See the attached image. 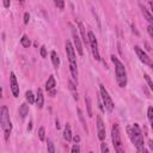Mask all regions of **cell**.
I'll use <instances>...</instances> for the list:
<instances>
[{
    "instance_id": "cell-1",
    "label": "cell",
    "mask_w": 153,
    "mask_h": 153,
    "mask_svg": "<svg viewBox=\"0 0 153 153\" xmlns=\"http://www.w3.org/2000/svg\"><path fill=\"white\" fill-rule=\"evenodd\" d=\"M127 133L128 136L130 139V141L134 143V146L136 147L137 152L140 153H147V149L145 148V143H143V136L141 133V129L139 127L137 123H134L133 126H128L127 127Z\"/></svg>"
},
{
    "instance_id": "cell-2",
    "label": "cell",
    "mask_w": 153,
    "mask_h": 153,
    "mask_svg": "<svg viewBox=\"0 0 153 153\" xmlns=\"http://www.w3.org/2000/svg\"><path fill=\"white\" fill-rule=\"evenodd\" d=\"M66 54L69 61V71H71V75L73 78V80L76 82L78 81V67H76V57H75V48L73 47L71 41H66Z\"/></svg>"
},
{
    "instance_id": "cell-3",
    "label": "cell",
    "mask_w": 153,
    "mask_h": 153,
    "mask_svg": "<svg viewBox=\"0 0 153 153\" xmlns=\"http://www.w3.org/2000/svg\"><path fill=\"white\" fill-rule=\"evenodd\" d=\"M111 61L115 65V74H116V81L120 87H126L127 85V72L123 63L116 57L115 55H111Z\"/></svg>"
},
{
    "instance_id": "cell-4",
    "label": "cell",
    "mask_w": 153,
    "mask_h": 153,
    "mask_svg": "<svg viewBox=\"0 0 153 153\" xmlns=\"http://www.w3.org/2000/svg\"><path fill=\"white\" fill-rule=\"evenodd\" d=\"M0 123H1V129L5 133V140H8L10 137V133L12 130V123L10 121V114H8V109L7 106H2L1 108V115H0Z\"/></svg>"
},
{
    "instance_id": "cell-5",
    "label": "cell",
    "mask_w": 153,
    "mask_h": 153,
    "mask_svg": "<svg viewBox=\"0 0 153 153\" xmlns=\"http://www.w3.org/2000/svg\"><path fill=\"white\" fill-rule=\"evenodd\" d=\"M111 140H112L115 151L118 153H122L123 147H122V140H121V131H120L118 124H116V123H114V126L111 128Z\"/></svg>"
},
{
    "instance_id": "cell-6",
    "label": "cell",
    "mask_w": 153,
    "mask_h": 153,
    "mask_svg": "<svg viewBox=\"0 0 153 153\" xmlns=\"http://www.w3.org/2000/svg\"><path fill=\"white\" fill-rule=\"evenodd\" d=\"M99 92H100V97H102V100H103V105H105L106 111L112 112V110H114V102H112L109 92L106 91L105 86L102 85V84L99 85Z\"/></svg>"
},
{
    "instance_id": "cell-7",
    "label": "cell",
    "mask_w": 153,
    "mask_h": 153,
    "mask_svg": "<svg viewBox=\"0 0 153 153\" xmlns=\"http://www.w3.org/2000/svg\"><path fill=\"white\" fill-rule=\"evenodd\" d=\"M87 36H88V43H90V47H91V50H92L93 57H94L97 61H99V60H100V55H99V50H98L97 38H96V36L93 35V32H92V31H88Z\"/></svg>"
},
{
    "instance_id": "cell-8",
    "label": "cell",
    "mask_w": 153,
    "mask_h": 153,
    "mask_svg": "<svg viewBox=\"0 0 153 153\" xmlns=\"http://www.w3.org/2000/svg\"><path fill=\"white\" fill-rule=\"evenodd\" d=\"M134 50H135V53H136L139 60H140L141 62H143V65H147L151 69H153V61H152V59L143 51V49H141L140 47L135 45V47H134Z\"/></svg>"
},
{
    "instance_id": "cell-9",
    "label": "cell",
    "mask_w": 153,
    "mask_h": 153,
    "mask_svg": "<svg viewBox=\"0 0 153 153\" xmlns=\"http://www.w3.org/2000/svg\"><path fill=\"white\" fill-rule=\"evenodd\" d=\"M71 27H72V36H73L74 47H75L78 54H79L80 56H82V55H84V48H82V44H81V39H80V37H79V35H78V32H76V29H74L73 26H71Z\"/></svg>"
},
{
    "instance_id": "cell-10",
    "label": "cell",
    "mask_w": 153,
    "mask_h": 153,
    "mask_svg": "<svg viewBox=\"0 0 153 153\" xmlns=\"http://www.w3.org/2000/svg\"><path fill=\"white\" fill-rule=\"evenodd\" d=\"M97 133H98V139L103 141L105 139V124L100 115L97 116Z\"/></svg>"
},
{
    "instance_id": "cell-11",
    "label": "cell",
    "mask_w": 153,
    "mask_h": 153,
    "mask_svg": "<svg viewBox=\"0 0 153 153\" xmlns=\"http://www.w3.org/2000/svg\"><path fill=\"white\" fill-rule=\"evenodd\" d=\"M10 86H11V91H12V94L13 97H18L19 96V86H18V82H17V78L14 75V73L12 72L11 75H10Z\"/></svg>"
},
{
    "instance_id": "cell-12",
    "label": "cell",
    "mask_w": 153,
    "mask_h": 153,
    "mask_svg": "<svg viewBox=\"0 0 153 153\" xmlns=\"http://www.w3.org/2000/svg\"><path fill=\"white\" fill-rule=\"evenodd\" d=\"M36 105L38 106V109L43 108V103H44V97H43V91L41 88L37 90V94H36Z\"/></svg>"
},
{
    "instance_id": "cell-13",
    "label": "cell",
    "mask_w": 153,
    "mask_h": 153,
    "mask_svg": "<svg viewBox=\"0 0 153 153\" xmlns=\"http://www.w3.org/2000/svg\"><path fill=\"white\" fill-rule=\"evenodd\" d=\"M29 114V106L26 103H23L20 106H19V110H18V115L22 120H24L26 117V115Z\"/></svg>"
},
{
    "instance_id": "cell-14",
    "label": "cell",
    "mask_w": 153,
    "mask_h": 153,
    "mask_svg": "<svg viewBox=\"0 0 153 153\" xmlns=\"http://www.w3.org/2000/svg\"><path fill=\"white\" fill-rule=\"evenodd\" d=\"M140 7H141L142 14H143V17L146 18V20L149 23V25H151V26H153V14H152V13H149V12H148V10H147L146 7H143L142 5H140Z\"/></svg>"
},
{
    "instance_id": "cell-15",
    "label": "cell",
    "mask_w": 153,
    "mask_h": 153,
    "mask_svg": "<svg viewBox=\"0 0 153 153\" xmlns=\"http://www.w3.org/2000/svg\"><path fill=\"white\" fill-rule=\"evenodd\" d=\"M78 27H79V31H80V33H81L82 42H84L85 44H90V43H88V36H86V32H85V26H84V24H82L81 22H79V23H78Z\"/></svg>"
},
{
    "instance_id": "cell-16",
    "label": "cell",
    "mask_w": 153,
    "mask_h": 153,
    "mask_svg": "<svg viewBox=\"0 0 153 153\" xmlns=\"http://www.w3.org/2000/svg\"><path fill=\"white\" fill-rule=\"evenodd\" d=\"M63 137H65V140H66L67 142H71L72 139H73V136H72V130H71V126H69L68 123L65 126V129H63Z\"/></svg>"
},
{
    "instance_id": "cell-17",
    "label": "cell",
    "mask_w": 153,
    "mask_h": 153,
    "mask_svg": "<svg viewBox=\"0 0 153 153\" xmlns=\"http://www.w3.org/2000/svg\"><path fill=\"white\" fill-rule=\"evenodd\" d=\"M55 86H56L55 78H54L53 75H50V76H49V79H48V80H47V82H45V90L49 92V91L54 90V88H55Z\"/></svg>"
},
{
    "instance_id": "cell-18",
    "label": "cell",
    "mask_w": 153,
    "mask_h": 153,
    "mask_svg": "<svg viewBox=\"0 0 153 153\" xmlns=\"http://www.w3.org/2000/svg\"><path fill=\"white\" fill-rule=\"evenodd\" d=\"M50 56H51V62H53L54 67H55V68H59V66H60V59H59L56 51H55V50H51Z\"/></svg>"
},
{
    "instance_id": "cell-19",
    "label": "cell",
    "mask_w": 153,
    "mask_h": 153,
    "mask_svg": "<svg viewBox=\"0 0 153 153\" xmlns=\"http://www.w3.org/2000/svg\"><path fill=\"white\" fill-rule=\"evenodd\" d=\"M25 98H26V100L29 102V104H33V103L36 102V97L33 96L32 91H30V90L25 92Z\"/></svg>"
},
{
    "instance_id": "cell-20",
    "label": "cell",
    "mask_w": 153,
    "mask_h": 153,
    "mask_svg": "<svg viewBox=\"0 0 153 153\" xmlns=\"http://www.w3.org/2000/svg\"><path fill=\"white\" fill-rule=\"evenodd\" d=\"M20 44L24 47V48H29L31 45V41L29 39V37L26 35H23L22 38H20Z\"/></svg>"
},
{
    "instance_id": "cell-21",
    "label": "cell",
    "mask_w": 153,
    "mask_h": 153,
    "mask_svg": "<svg viewBox=\"0 0 153 153\" xmlns=\"http://www.w3.org/2000/svg\"><path fill=\"white\" fill-rule=\"evenodd\" d=\"M147 117H148V121H149V124H151V128H152V131H153V106H148Z\"/></svg>"
},
{
    "instance_id": "cell-22",
    "label": "cell",
    "mask_w": 153,
    "mask_h": 153,
    "mask_svg": "<svg viewBox=\"0 0 153 153\" xmlns=\"http://www.w3.org/2000/svg\"><path fill=\"white\" fill-rule=\"evenodd\" d=\"M85 102H86V106H87V115H88L90 117H92L93 114H92V108H91V99H90L88 96L85 97Z\"/></svg>"
},
{
    "instance_id": "cell-23",
    "label": "cell",
    "mask_w": 153,
    "mask_h": 153,
    "mask_svg": "<svg viewBox=\"0 0 153 153\" xmlns=\"http://www.w3.org/2000/svg\"><path fill=\"white\" fill-rule=\"evenodd\" d=\"M69 90L72 91V93H73V97H74V99L75 100H78L79 99V96H78V92L75 91V85L72 82V81H69Z\"/></svg>"
},
{
    "instance_id": "cell-24",
    "label": "cell",
    "mask_w": 153,
    "mask_h": 153,
    "mask_svg": "<svg viewBox=\"0 0 153 153\" xmlns=\"http://www.w3.org/2000/svg\"><path fill=\"white\" fill-rule=\"evenodd\" d=\"M38 137H39L41 141H44V139H45V129H44V127H41L38 129Z\"/></svg>"
},
{
    "instance_id": "cell-25",
    "label": "cell",
    "mask_w": 153,
    "mask_h": 153,
    "mask_svg": "<svg viewBox=\"0 0 153 153\" xmlns=\"http://www.w3.org/2000/svg\"><path fill=\"white\" fill-rule=\"evenodd\" d=\"M54 2H55L57 8H60V10L65 8V0H54Z\"/></svg>"
},
{
    "instance_id": "cell-26",
    "label": "cell",
    "mask_w": 153,
    "mask_h": 153,
    "mask_svg": "<svg viewBox=\"0 0 153 153\" xmlns=\"http://www.w3.org/2000/svg\"><path fill=\"white\" fill-rule=\"evenodd\" d=\"M78 114H79V117H80V120H81V123H82V126H84V129L86 130V133L88 131L87 130V126H86V123H85V121H84V116H82V112H81V110L80 109H78Z\"/></svg>"
},
{
    "instance_id": "cell-27",
    "label": "cell",
    "mask_w": 153,
    "mask_h": 153,
    "mask_svg": "<svg viewBox=\"0 0 153 153\" xmlns=\"http://www.w3.org/2000/svg\"><path fill=\"white\" fill-rule=\"evenodd\" d=\"M47 148H48V152H49V153H54V152H55V147H54V143H53L50 140H48V145H47Z\"/></svg>"
},
{
    "instance_id": "cell-28",
    "label": "cell",
    "mask_w": 153,
    "mask_h": 153,
    "mask_svg": "<svg viewBox=\"0 0 153 153\" xmlns=\"http://www.w3.org/2000/svg\"><path fill=\"white\" fill-rule=\"evenodd\" d=\"M145 79H146V81H147V84H148L149 88H151V90H152V92H153V81L151 80L149 75H148V74H145Z\"/></svg>"
},
{
    "instance_id": "cell-29",
    "label": "cell",
    "mask_w": 153,
    "mask_h": 153,
    "mask_svg": "<svg viewBox=\"0 0 153 153\" xmlns=\"http://www.w3.org/2000/svg\"><path fill=\"white\" fill-rule=\"evenodd\" d=\"M39 54H41V56H42V57H45V56H47V49H45V47H44V45H42V47H41Z\"/></svg>"
},
{
    "instance_id": "cell-30",
    "label": "cell",
    "mask_w": 153,
    "mask_h": 153,
    "mask_svg": "<svg viewBox=\"0 0 153 153\" xmlns=\"http://www.w3.org/2000/svg\"><path fill=\"white\" fill-rule=\"evenodd\" d=\"M72 152L73 153H79L80 152V147L78 146V143H74V146L72 147Z\"/></svg>"
},
{
    "instance_id": "cell-31",
    "label": "cell",
    "mask_w": 153,
    "mask_h": 153,
    "mask_svg": "<svg viewBox=\"0 0 153 153\" xmlns=\"http://www.w3.org/2000/svg\"><path fill=\"white\" fill-rule=\"evenodd\" d=\"M100 151H102L103 153H105V152H109V148H108L106 143H102V145H100Z\"/></svg>"
},
{
    "instance_id": "cell-32",
    "label": "cell",
    "mask_w": 153,
    "mask_h": 153,
    "mask_svg": "<svg viewBox=\"0 0 153 153\" xmlns=\"http://www.w3.org/2000/svg\"><path fill=\"white\" fill-rule=\"evenodd\" d=\"M29 19H30V14L27 12L24 13V24H27L29 23Z\"/></svg>"
},
{
    "instance_id": "cell-33",
    "label": "cell",
    "mask_w": 153,
    "mask_h": 153,
    "mask_svg": "<svg viewBox=\"0 0 153 153\" xmlns=\"http://www.w3.org/2000/svg\"><path fill=\"white\" fill-rule=\"evenodd\" d=\"M147 32H148V35L152 37V39H153V26H151V25H148V27H147Z\"/></svg>"
},
{
    "instance_id": "cell-34",
    "label": "cell",
    "mask_w": 153,
    "mask_h": 153,
    "mask_svg": "<svg viewBox=\"0 0 153 153\" xmlns=\"http://www.w3.org/2000/svg\"><path fill=\"white\" fill-rule=\"evenodd\" d=\"M2 4H4V7H10V4H11V1L10 0H2Z\"/></svg>"
},
{
    "instance_id": "cell-35",
    "label": "cell",
    "mask_w": 153,
    "mask_h": 153,
    "mask_svg": "<svg viewBox=\"0 0 153 153\" xmlns=\"http://www.w3.org/2000/svg\"><path fill=\"white\" fill-rule=\"evenodd\" d=\"M73 140H74L75 143H78V142L80 141V136H79V135H74V136H73Z\"/></svg>"
},
{
    "instance_id": "cell-36",
    "label": "cell",
    "mask_w": 153,
    "mask_h": 153,
    "mask_svg": "<svg viewBox=\"0 0 153 153\" xmlns=\"http://www.w3.org/2000/svg\"><path fill=\"white\" fill-rule=\"evenodd\" d=\"M148 147H149L151 151H153V140H149L148 141Z\"/></svg>"
},
{
    "instance_id": "cell-37",
    "label": "cell",
    "mask_w": 153,
    "mask_h": 153,
    "mask_svg": "<svg viewBox=\"0 0 153 153\" xmlns=\"http://www.w3.org/2000/svg\"><path fill=\"white\" fill-rule=\"evenodd\" d=\"M55 127H56V129H60V123H59L57 120H56V122H55Z\"/></svg>"
},
{
    "instance_id": "cell-38",
    "label": "cell",
    "mask_w": 153,
    "mask_h": 153,
    "mask_svg": "<svg viewBox=\"0 0 153 153\" xmlns=\"http://www.w3.org/2000/svg\"><path fill=\"white\" fill-rule=\"evenodd\" d=\"M31 124H32V123L30 122V123H29V126H27V130H31V128H32V126H31Z\"/></svg>"
},
{
    "instance_id": "cell-39",
    "label": "cell",
    "mask_w": 153,
    "mask_h": 153,
    "mask_svg": "<svg viewBox=\"0 0 153 153\" xmlns=\"http://www.w3.org/2000/svg\"><path fill=\"white\" fill-rule=\"evenodd\" d=\"M18 1H20V2H24V1H25V0H18Z\"/></svg>"
}]
</instances>
